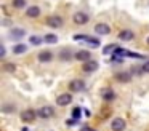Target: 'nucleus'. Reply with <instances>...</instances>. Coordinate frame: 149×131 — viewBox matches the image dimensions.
I'll use <instances>...</instances> for the list:
<instances>
[{
    "mask_svg": "<svg viewBox=\"0 0 149 131\" xmlns=\"http://www.w3.org/2000/svg\"><path fill=\"white\" fill-rule=\"evenodd\" d=\"M85 89V82L80 78H75V80H71L69 82V91L71 93H80Z\"/></svg>",
    "mask_w": 149,
    "mask_h": 131,
    "instance_id": "nucleus-1",
    "label": "nucleus"
},
{
    "mask_svg": "<svg viewBox=\"0 0 149 131\" xmlns=\"http://www.w3.org/2000/svg\"><path fill=\"white\" fill-rule=\"evenodd\" d=\"M37 117H39L37 112L32 110V109H26V110L21 112V120H23L24 123H32V121H36Z\"/></svg>",
    "mask_w": 149,
    "mask_h": 131,
    "instance_id": "nucleus-2",
    "label": "nucleus"
},
{
    "mask_svg": "<svg viewBox=\"0 0 149 131\" xmlns=\"http://www.w3.org/2000/svg\"><path fill=\"white\" fill-rule=\"evenodd\" d=\"M37 115H39V118H43V120L52 118L53 115H55V109H53L52 105H43V107H40L39 110H37Z\"/></svg>",
    "mask_w": 149,
    "mask_h": 131,
    "instance_id": "nucleus-3",
    "label": "nucleus"
},
{
    "mask_svg": "<svg viewBox=\"0 0 149 131\" xmlns=\"http://www.w3.org/2000/svg\"><path fill=\"white\" fill-rule=\"evenodd\" d=\"M72 21H74L75 24H79V26H84V24H87V22L90 21V16H88L87 13H84V11H77L74 16H72Z\"/></svg>",
    "mask_w": 149,
    "mask_h": 131,
    "instance_id": "nucleus-4",
    "label": "nucleus"
},
{
    "mask_svg": "<svg viewBox=\"0 0 149 131\" xmlns=\"http://www.w3.org/2000/svg\"><path fill=\"white\" fill-rule=\"evenodd\" d=\"M71 102H72L71 93H63V94H59L58 98H56V104H58L59 107H66V105H69Z\"/></svg>",
    "mask_w": 149,
    "mask_h": 131,
    "instance_id": "nucleus-5",
    "label": "nucleus"
},
{
    "mask_svg": "<svg viewBox=\"0 0 149 131\" xmlns=\"http://www.w3.org/2000/svg\"><path fill=\"white\" fill-rule=\"evenodd\" d=\"M125 128H127V121L120 117L114 118V120L111 121V130L112 131H123Z\"/></svg>",
    "mask_w": 149,
    "mask_h": 131,
    "instance_id": "nucleus-6",
    "label": "nucleus"
},
{
    "mask_svg": "<svg viewBox=\"0 0 149 131\" xmlns=\"http://www.w3.org/2000/svg\"><path fill=\"white\" fill-rule=\"evenodd\" d=\"M98 67H100L98 61L90 59V61H87V62H84V66H82V70H84L85 73H91V72H95V70H98Z\"/></svg>",
    "mask_w": 149,
    "mask_h": 131,
    "instance_id": "nucleus-7",
    "label": "nucleus"
},
{
    "mask_svg": "<svg viewBox=\"0 0 149 131\" xmlns=\"http://www.w3.org/2000/svg\"><path fill=\"white\" fill-rule=\"evenodd\" d=\"M63 18L61 16H58V15H53V16H48L47 18V24L50 26V27H55V29H58V27H61L63 26Z\"/></svg>",
    "mask_w": 149,
    "mask_h": 131,
    "instance_id": "nucleus-8",
    "label": "nucleus"
},
{
    "mask_svg": "<svg viewBox=\"0 0 149 131\" xmlns=\"http://www.w3.org/2000/svg\"><path fill=\"white\" fill-rule=\"evenodd\" d=\"M74 59L82 61V62H87V61L91 59V53H90V51H87V50H79V51H75V53H74Z\"/></svg>",
    "mask_w": 149,
    "mask_h": 131,
    "instance_id": "nucleus-9",
    "label": "nucleus"
},
{
    "mask_svg": "<svg viewBox=\"0 0 149 131\" xmlns=\"http://www.w3.org/2000/svg\"><path fill=\"white\" fill-rule=\"evenodd\" d=\"M95 32L100 35H109L111 34V27L106 24V22H98L96 26H95Z\"/></svg>",
    "mask_w": 149,
    "mask_h": 131,
    "instance_id": "nucleus-10",
    "label": "nucleus"
},
{
    "mask_svg": "<svg viewBox=\"0 0 149 131\" xmlns=\"http://www.w3.org/2000/svg\"><path fill=\"white\" fill-rule=\"evenodd\" d=\"M101 98H103V101L111 102V101H114V99L117 98V94H116V91H114L112 88H106V89H103V93H101Z\"/></svg>",
    "mask_w": 149,
    "mask_h": 131,
    "instance_id": "nucleus-11",
    "label": "nucleus"
},
{
    "mask_svg": "<svg viewBox=\"0 0 149 131\" xmlns=\"http://www.w3.org/2000/svg\"><path fill=\"white\" fill-rule=\"evenodd\" d=\"M133 37H135V34H133V30H130V29H122V30L119 32V38L123 42L133 40Z\"/></svg>",
    "mask_w": 149,
    "mask_h": 131,
    "instance_id": "nucleus-12",
    "label": "nucleus"
},
{
    "mask_svg": "<svg viewBox=\"0 0 149 131\" xmlns=\"http://www.w3.org/2000/svg\"><path fill=\"white\" fill-rule=\"evenodd\" d=\"M37 59H39V62H50L53 59V53L52 51H40Z\"/></svg>",
    "mask_w": 149,
    "mask_h": 131,
    "instance_id": "nucleus-13",
    "label": "nucleus"
},
{
    "mask_svg": "<svg viewBox=\"0 0 149 131\" xmlns=\"http://www.w3.org/2000/svg\"><path fill=\"white\" fill-rule=\"evenodd\" d=\"M116 80L120 83H128L130 80H132V73L128 72H117L116 73Z\"/></svg>",
    "mask_w": 149,
    "mask_h": 131,
    "instance_id": "nucleus-14",
    "label": "nucleus"
},
{
    "mask_svg": "<svg viewBox=\"0 0 149 131\" xmlns=\"http://www.w3.org/2000/svg\"><path fill=\"white\" fill-rule=\"evenodd\" d=\"M39 15H40V8H39V6H36V5L29 6V8L26 10V16H27V18H39Z\"/></svg>",
    "mask_w": 149,
    "mask_h": 131,
    "instance_id": "nucleus-15",
    "label": "nucleus"
},
{
    "mask_svg": "<svg viewBox=\"0 0 149 131\" xmlns=\"http://www.w3.org/2000/svg\"><path fill=\"white\" fill-rule=\"evenodd\" d=\"M43 40H45V43H50V45L58 43V37H56L55 34H47L45 37H43Z\"/></svg>",
    "mask_w": 149,
    "mask_h": 131,
    "instance_id": "nucleus-16",
    "label": "nucleus"
},
{
    "mask_svg": "<svg viewBox=\"0 0 149 131\" xmlns=\"http://www.w3.org/2000/svg\"><path fill=\"white\" fill-rule=\"evenodd\" d=\"M26 45L24 43H18V45H15L13 46V53L15 54H23V53H26Z\"/></svg>",
    "mask_w": 149,
    "mask_h": 131,
    "instance_id": "nucleus-17",
    "label": "nucleus"
},
{
    "mask_svg": "<svg viewBox=\"0 0 149 131\" xmlns=\"http://www.w3.org/2000/svg\"><path fill=\"white\" fill-rule=\"evenodd\" d=\"M71 58H74V54H72L69 50H63L61 53H59V59L61 61H69Z\"/></svg>",
    "mask_w": 149,
    "mask_h": 131,
    "instance_id": "nucleus-18",
    "label": "nucleus"
},
{
    "mask_svg": "<svg viewBox=\"0 0 149 131\" xmlns=\"http://www.w3.org/2000/svg\"><path fill=\"white\" fill-rule=\"evenodd\" d=\"M117 48H119V46H117L116 43H111V45H107V46L103 48V54H111V53H114Z\"/></svg>",
    "mask_w": 149,
    "mask_h": 131,
    "instance_id": "nucleus-19",
    "label": "nucleus"
},
{
    "mask_svg": "<svg viewBox=\"0 0 149 131\" xmlns=\"http://www.w3.org/2000/svg\"><path fill=\"white\" fill-rule=\"evenodd\" d=\"M80 117H82V107H74L72 109V118H75V120H80Z\"/></svg>",
    "mask_w": 149,
    "mask_h": 131,
    "instance_id": "nucleus-20",
    "label": "nucleus"
},
{
    "mask_svg": "<svg viewBox=\"0 0 149 131\" xmlns=\"http://www.w3.org/2000/svg\"><path fill=\"white\" fill-rule=\"evenodd\" d=\"M42 42H45V40L42 37H39V35H32L29 38V43H32V45H42Z\"/></svg>",
    "mask_w": 149,
    "mask_h": 131,
    "instance_id": "nucleus-21",
    "label": "nucleus"
},
{
    "mask_svg": "<svg viewBox=\"0 0 149 131\" xmlns=\"http://www.w3.org/2000/svg\"><path fill=\"white\" fill-rule=\"evenodd\" d=\"M11 5H13L15 8L19 10V8H24V6L27 5V3H26V0H13V3H11Z\"/></svg>",
    "mask_w": 149,
    "mask_h": 131,
    "instance_id": "nucleus-22",
    "label": "nucleus"
},
{
    "mask_svg": "<svg viewBox=\"0 0 149 131\" xmlns=\"http://www.w3.org/2000/svg\"><path fill=\"white\" fill-rule=\"evenodd\" d=\"M87 43H88V45L91 43V46H93V48H98V46H100V40H98V38H95V37H88V38H87Z\"/></svg>",
    "mask_w": 149,
    "mask_h": 131,
    "instance_id": "nucleus-23",
    "label": "nucleus"
},
{
    "mask_svg": "<svg viewBox=\"0 0 149 131\" xmlns=\"http://www.w3.org/2000/svg\"><path fill=\"white\" fill-rule=\"evenodd\" d=\"M3 69L7 70V72H15V70H16V64L7 62V64H3Z\"/></svg>",
    "mask_w": 149,
    "mask_h": 131,
    "instance_id": "nucleus-24",
    "label": "nucleus"
},
{
    "mask_svg": "<svg viewBox=\"0 0 149 131\" xmlns=\"http://www.w3.org/2000/svg\"><path fill=\"white\" fill-rule=\"evenodd\" d=\"M11 35H13V37H23V35H24V30H23V29H13Z\"/></svg>",
    "mask_w": 149,
    "mask_h": 131,
    "instance_id": "nucleus-25",
    "label": "nucleus"
},
{
    "mask_svg": "<svg viewBox=\"0 0 149 131\" xmlns=\"http://www.w3.org/2000/svg\"><path fill=\"white\" fill-rule=\"evenodd\" d=\"M72 38H74L75 42H82V40H84V42H87L88 35H77V34H75V35H74V37H72Z\"/></svg>",
    "mask_w": 149,
    "mask_h": 131,
    "instance_id": "nucleus-26",
    "label": "nucleus"
},
{
    "mask_svg": "<svg viewBox=\"0 0 149 131\" xmlns=\"http://www.w3.org/2000/svg\"><path fill=\"white\" fill-rule=\"evenodd\" d=\"M3 112H7V114H10V112H15V105H11V104H7V105H3V109H2Z\"/></svg>",
    "mask_w": 149,
    "mask_h": 131,
    "instance_id": "nucleus-27",
    "label": "nucleus"
},
{
    "mask_svg": "<svg viewBox=\"0 0 149 131\" xmlns=\"http://www.w3.org/2000/svg\"><path fill=\"white\" fill-rule=\"evenodd\" d=\"M141 69H143V72L149 73V61H146V62L143 64V66H141Z\"/></svg>",
    "mask_w": 149,
    "mask_h": 131,
    "instance_id": "nucleus-28",
    "label": "nucleus"
},
{
    "mask_svg": "<svg viewBox=\"0 0 149 131\" xmlns=\"http://www.w3.org/2000/svg\"><path fill=\"white\" fill-rule=\"evenodd\" d=\"M80 131H96V130H95V128H91V126H84Z\"/></svg>",
    "mask_w": 149,
    "mask_h": 131,
    "instance_id": "nucleus-29",
    "label": "nucleus"
},
{
    "mask_svg": "<svg viewBox=\"0 0 149 131\" xmlns=\"http://www.w3.org/2000/svg\"><path fill=\"white\" fill-rule=\"evenodd\" d=\"M77 121H79V120H75V118H71V120L68 121V125H69V126H72V125H75Z\"/></svg>",
    "mask_w": 149,
    "mask_h": 131,
    "instance_id": "nucleus-30",
    "label": "nucleus"
},
{
    "mask_svg": "<svg viewBox=\"0 0 149 131\" xmlns=\"http://www.w3.org/2000/svg\"><path fill=\"white\" fill-rule=\"evenodd\" d=\"M5 53H7V50H5V46H2V53H0V58H3Z\"/></svg>",
    "mask_w": 149,
    "mask_h": 131,
    "instance_id": "nucleus-31",
    "label": "nucleus"
},
{
    "mask_svg": "<svg viewBox=\"0 0 149 131\" xmlns=\"http://www.w3.org/2000/svg\"><path fill=\"white\" fill-rule=\"evenodd\" d=\"M21 131H29V130H27V128H23V130H21Z\"/></svg>",
    "mask_w": 149,
    "mask_h": 131,
    "instance_id": "nucleus-32",
    "label": "nucleus"
},
{
    "mask_svg": "<svg viewBox=\"0 0 149 131\" xmlns=\"http://www.w3.org/2000/svg\"><path fill=\"white\" fill-rule=\"evenodd\" d=\"M146 42H148V45H149V37H148V40H146Z\"/></svg>",
    "mask_w": 149,
    "mask_h": 131,
    "instance_id": "nucleus-33",
    "label": "nucleus"
}]
</instances>
